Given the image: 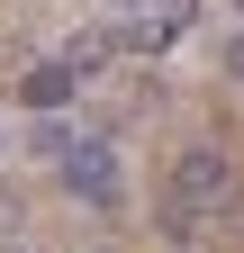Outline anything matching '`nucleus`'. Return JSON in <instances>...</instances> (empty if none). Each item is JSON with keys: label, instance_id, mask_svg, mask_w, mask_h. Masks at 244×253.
I'll return each instance as SVG.
<instances>
[{"label": "nucleus", "instance_id": "7ed1b4c3", "mask_svg": "<svg viewBox=\"0 0 244 253\" xmlns=\"http://www.w3.org/2000/svg\"><path fill=\"white\" fill-rule=\"evenodd\" d=\"M81 82H90V73H81L73 54H45V63H27V73H18V109H37V118H54V109H64V100H73Z\"/></svg>", "mask_w": 244, "mask_h": 253}, {"label": "nucleus", "instance_id": "f257e3e1", "mask_svg": "<svg viewBox=\"0 0 244 253\" xmlns=\"http://www.w3.org/2000/svg\"><path fill=\"white\" fill-rule=\"evenodd\" d=\"M54 181H64V199L90 208V217H118V208H127V163L109 154V136H73V154L54 163Z\"/></svg>", "mask_w": 244, "mask_h": 253}, {"label": "nucleus", "instance_id": "f03ea898", "mask_svg": "<svg viewBox=\"0 0 244 253\" xmlns=\"http://www.w3.org/2000/svg\"><path fill=\"white\" fill-rule=\"evenodd\" d=\"M226 199H235V163L217 145H181L172 154V208L181 217H217Z\"/></svg>", "mask_w": 244, "mask_h": 253}, {"label": "nucleus", "instance_id": "20e7f679", "mask_svg": "<svg viewBox=\"0 0 244 253\" xmlns=\"http://www.w3.org/2000/svg\"><path fill=\"white\" fill-rule=\"evenodd\" d=\"M217 73H226V82H244V27H235V37H217Z\"/></svg>", "mask_w": 244, "mask_h": 253}, {"label": "nucleus", "instance_id": "39448f33", "mask_svg": "<svg viewBox=\"0 0 244 253\" xmlns=\"http://www.w3.org/2000/svg\"><path fill=\"white\" fill-rule=\"evenodd\" d=\"M90 253H118V244H90Z\"/></svg>", "mask_w": 244, "mask_h": 253}]
</instances>
